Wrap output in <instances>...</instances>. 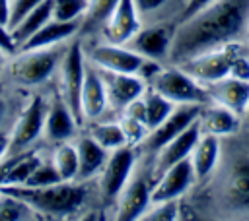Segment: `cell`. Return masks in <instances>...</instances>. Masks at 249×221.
<instances>
[{"label": "cell", "instance_id": "cell-12", "mask_svg": "<svg viewBox=\"0 0 249 221\" xmlns=\"http://www.w3.org/2000/svg\"><path fill=\"white\" fill-rule=\"evenodd\" d=\"M142 27L140 14L134 6V0H119L111 16L101 25L103 37L107 43L126 45Z\"/></svg>", "mask_w": 249, "mask_h": 221}, {"label": "cell", "instance_id": "cell-11", "mask_svg": "<svg viewBox=\"0 0 249 221\" xmlns=\"http://www.w3.org/2000/svg\"><path fill=\"white\" fill-rule=\"evenodd\" d=\"M88 58L93 66H97L101 70L124 72V74H136L142 60H144L130 47L117 45V43H107V41L99 43V45H93L88 50Z\"/></svg>", "mask_w": 249, "mask_h": 221}, {"label": "cell", "instance_id": "cell-34", "mask_svg": "<svg viewBox=\"0 0 249 221\" xmlns=\"http://www.w3.org/2000/svg\"><path fill=\"white\" fill-rule=\"evenodd\" d=\"M56 182H62V178L56 173L53 161L51 163L41 161L35 167V171L29 174V178L25 180V186H49V184H56Z\"/></svg>", "mask_w": 249, "mask_h": 221}, {"label": "cell", "instance_id": "cell-28", "mask_svg": "<svg viewBox=\"0 0 249 221\" xmlns=\"http://www.w3.org/2000/svg\"><path fill=\"white\" fill-rule=\"evenodd\" d=\"M53 165L60 174L62 182L78 180V149L68 142H58V147L53 155Z\"/></svg>", "mask_w": 249, "mask_h": 221}, {"label": "cell", "instance_id": "cell-1", "mask_svg": "<svg viewBox=\"0 0 249 221\" xmlns=\"http://www.w3.org/2000/svg\"><path fill=\"white\" fill-rule=\"evenodd\" d=\"M249 21V0H214L195 16L179 21L167 58L181 64L200 52L241 41Z\"/></svg>", "mask_w": 249, "mask_h": 221}, {"label": "cell", "instance_id": "cell-26", "mask_svg": "<svg viewBox=\"0 0 249 221\" xmlns=\"http://www.w3.org/2000/svg\"><path fill=\"white\" fill-rule=\"evenodd\" d=\"M140 109H142V122L148 126V130H152L175 109V103H171L169 99L148 87L146 93L140 97Z\"/></svg>", "mask_w": 249, "mask_h": 221}, {"label": "cell", "instance_id": "cell-24", "mask_svg": "<svg viewBox=\"0 0 249 221\" xmlns=\"http://www.w3.org/2000/svg\"><path fill=\"white\" fill-rule=\"evenodd\" d=\"M191 163H193V171L196 178H204L208 176L218 159H220V142L218 136H210V134H200L193 153H191Z\"/></svg>", "mask_w": 249, "mask_h": 221}, {"label": "cell", "instance_id": "cell-19", "mask_svg": "<svg viewBox=\"0 0 249 221\" xmlns=\"http://www.w3.org/2000/svg\"><path fill=\"white\" fill-rule=\"evenodd\" d=\"M239 114L230 110L228 107L212 101V105H206L200 109V114L196 118L200 134H210V136H230L235 134L239 128Z\"/></svg>", "mask_w": 249, "mask_h": 221}, {"label": "cell", "instance_id": "cell-25", "mask_svg": "<svg viewBox=\"0 0 249 221\" xmlns=\"http://www.w3.org/2000/svg\"><path fill=\"white\" fill-rule=\"evenodd\" d=\"M49 19H53V0H43L31 12H27L10 31L18 45L25 43L37 29H41Z\"/></svg>", "mask_w": 249, "mask_h": 221}, {"label": "cell", "instance_id": "cell-5", "mask_svg": "<svg viewBox=\"0 0 249 221\" xmlns=\"http://www.w3.org/2000/svg\"><path fill=\"white\" fill-rule=\"evenodd\" d=\"M60 64V54L49 48L21 50L10 64V78L19 85H39Z\"/></svg>", "mask_w": 249, "mask_h": 221}, {"label": "cell", "instance_id": "cell-18", "mask_svg": "<svg viewBox=\"0 0 249 221\" xmlns=\"http://www.w3.org/2000/svg\"><path fill=\"white\" fill-rule=\"evenodd\" d=\"M200 138V128H198V122L195 120L187 130H183L179 136H175L173 140H169L160 151H158V161H156V174L163 173L165 169H169L171 165L183 161V159H189L196 142Z\"/></svg>", "mask_w": 249, "mask_h": 221}, {"label": "cell", "instance_id": "cell-46", "mask_svg": "<svg viewBox=\"0 0 249 221\" xmlns=\"http://www.w3.org/2000/svg\"><path fill=\"white\" fill-rule=\"evenodd\" d=\"M2 60H4V50L0 48V72H2Z\"/></svg>", "mask_w": 249, "mask_h": 221}, {"label": "cell", "instance_id": "cell-40", "mask_svg": "<svg viewBox=\"0 0 249 221\" xmlns=\"http://www.w3.org/2000/svg\"><path fill=\"white\" fill-rule=\"evenodd\" d=\"M167 0H134V6L138 10L140 16H146V14H152L156 10H160Z\"/></svg>", "mask_w": 249, "mask_h": 221}, {"label": "cell", "instance_id": "cell-27", "mask_svg": "<svg viewBox=\"0 0 249 221\" xmlns=\"http://www.w3.org/2000/svg\"><path fill=\"white\" fill-rule=\"evenodd\" d=\"M8 159H10V165H8L4 184H25L29 174L41 163V157L35 151H21V153L12 155Z\"/></svg>", "mask_w": 249, "mask_h": 221}, {"label": "cell", "instance_id": "cell-35", "mask_svg": "<svg viewBox=\"0 0 249 221\" xmlns=\"http://www.w3.org/2000/svg\"><path fill=\"white\" fill-rule=\"evenodd\" d=\"M177 211H179L177 200L152 202V207L146 209L142 219H146V221H173L177 217Z\"/></svg>", "mask_w": 249, "mask_h": 221}, {"label": "cell", "instance_id": "cell-38", "mask_svg": "<svg viewBox=\"0 0 249 221\" xmlns=\"http://www.w3.org/2000/svg\"><path fill=\"white\" fill-rule=\"evenodd\" d=\"M212 2H214V0H187L185 6H183V10H181V17H179V21L189 19L191 16H195L196 12H200L202 8H206V6L212 4Z\"/></svg>", "mask_w": 249, "mask_h": 221}, {"label": "cell", "instance_id": "cell-36", "mask_svg": "<svg viewBox=\"0 0 249 221\" xmlns=\"http://www.w3.org/2000/svg\"><path fill=\"white\" fill-rule=\"evenodd\" d=\"M43 0H14L12 2V8H10V21H8V27L12 29L27 12H31L35 6H39Z\"/></svg>", "mask_w": 249, "mask_h": 221}, {"label": "cell", "instance_id": "cell-23", "mask_svg": "<svg viewBox=\"0 0 249 221\" xmlns=\"http://www.w3.org/2000/svg\"><path fill=\"white\" fill-rule=\"evenodd\" d=\"M80 29L78 21H58V19H49L41 29H37L25 43L19 45L21 50L29 48H49L60 41L70 39L76 31Z\"/></svg>", "mask_w": 249, "mask_h": 221}, {"label": "cell", "instance_id": "cell-7", "mask_svg": "<svg viewBox=\"0 0 249 221\" xmlns=\"http://www.w3.org/2000/svg\"><path fill=\"white\" fill-rule=\"evenodd\" d=\"M47 110L49 105L41 95L31 97L29 105L23 109L19 114L18 122L14 124V130L10 134V143H8V157L18 155L25 151L45 130V120H47Z\"/></svg>", "mask_w": 249, "mask_h": 221}, {"label": "cell", "instance_id": "cell-16", "mask_svg": "<svg viewBox=\"0 0 249 221\" xmlns=\"http://www.w3.org/2000/svg\"><path fill=\"white\" fill-rule=\"evenodd\" d=\"M107 107H109L107 91H105V83L99 74V68L86 62V74H84V83H82V93H80L82 118L97 120L107 110Z\"/></svg>", "mask_w": 249, "mask_h": 221}, {"label": "cell", "instance_id": "cell-31", "mask_svg": "<svg viewBox=\"0 0 249 221\" xmlns=\"http://www.w3.org/2000/svg\"><path fill=\"white\" fill-rule=\"evenodd\" d=\"M31 207L23 202V200H19V198H16V196H12V194H4V192H0V221H19V219H27L29 215H31Z\"/></svg>", "mask_w": 249, "mask_h": 221}, {"label": "cell", "instance_id": "cell-17", "mask_svg": "<svg viewBox=\"0 0 249 221\" xmlns=\"http://www.w3.org/2000/svg\"><path fill=\"white\" fill-rule=\"evenodd\" d=\"M206 91L210 95V101H216L228 107L239 116L247 114V107H249V81L247 79L226 76L218 81L206 83Z\"/></svg>", "mask_w": 249, "mask_h": 221}, {"label": "cell", "instance_id": "cell-20", "mask_svg": "<svg viewBox=\"0 0 249 221\" xmlns=\"http://www.w3.org/2000/svg\"><path fill=\"white\" fill-rule=\"evenodd\" d=\"M76 126H78V120L72 114L70 107L64 103L62 97H54L47 110V120L43 130L45 136L51 142H66L68 138L74 136Z\"/></svg>", "mask_w": 249, "mask_h": 221}, {"label": "cell", "instance_id": "cell-10", "mask_svg": "<svg viewBox=\"0 0 249 221\" xmlns=\"http://www.w3.org/2000/svg\"><path fill=\"white\" fill-rule=\"evenodd\" d=\"M99 74L105 83L107 91V103L113 110H124L132 101L142 97L148 89V83L138 76V74H124V72H111V70H101Z\"/></svg>", "mask_w": 249, "mask_h": 221}, {"label": "cell", "instance_id": "cell-43", "mask_svg": "<svg viewBox=\"0 0 249 221\" xmlns=\"http://www.w3.org/2000/svg\"><path fill=\"white\" fill-rule=\"evenodd\" d=\"M8 165H10V159L0 163V186H4V180H6V173H8Z\"/></svg>", "mask_w": 249, "mask_h": 221}, {"label": "cell", "instance_id": "cell-39", "mask_svg": "<svg viewBox=\"0 0 249 221\" xmlns=\"http://www.w3.org/2000/svg\"><path fill=\"white\" fill-rule=\"evenodd\" d=\"M16 47H18V43L12 37V31L6 29L4 23H0V48L4 52H8V54H14L16 52Z\"/></svg>", "mask_w": 249, "mask_h": 221}, {"label": "cell", "instance_id": "cell-3", "mask_svg": "<svg viewBox=\"0 0 249 221\" xmlns=\"http://www.w3.org/2000/svg\"><path fill=\"white\" fill-rule=\"evenodd\" d=\"M247 52V47L241 45V41H233V43H226L222 47L210 48L206 52H200L177 66H181L187 74H191L195 79H198L202 85L218 81L226 76H230L233 62Z\"/></svg>", "mask_w": 249, "mask_h": 221}, {"label": "cell", "instance_id": "cell-29", "mask_svg": "<svg viewBox=\"0 0 249 221\" xmlns=\"http://www.w3.org/2000/svg\"><path fill=\"white\" fill-rule=\"evenodd\" d=\"M89 136L107 151H113L121 145H128L119 122H95L89 128Z\"/></svg>", "mask_w": 249, "mask_h": 221}, {"label": "cell", "instance_id": "cell-13", "mask_svg": "<svg viewBox=\"0 0 249 221\" xmlns=\"http://www.w3.org/2000/svg\"><path fill=\"white\" fill-rule=\"evenodd\" d=\"M158 182L152 186V202H163V200H179L191 184L196 180L191 159H183L163 173L158 174Z\"/></svg>", "mask_w": 249, "mask_h": 221}, {"label": "cell", "instance_id": "cell-47", "mask_svg": "<svg viewBox=\"0 0 249 221\" xmlns=\"http://www.w3.org/2000/svg\"><path fill=\"white\" fill-rule=\"evenodd\" d=\"M245 116H247V118H249V107H247V114H245Z\"/></svg>", "mask_w": 249, "mask_h": 221}, {"label": "cell", "instance_id": "cell-45", "mask_svg": "<svg viewBox=\"0 0 249 221\" xmlns=\"http://www.w3.org/2000/svg\"><path fill=\"white\" fill-rule=\"evenodd\" d=\"M245 47H247V52H249V21H247V31H245Z\"/></svg>", "mask_w": 249, "mask_h": 221}, {"label": "cell", "instance_id": "cell-21", "mask_svg": "<svg viewBox=\"0 0 249 221\" xmlns=\"http://www.w3.org/2000/svg\"><path fill=\"white\" fill-rule=\"evenodd\" d=\"M224 194L231 207H249V157H239L231 163V169L226 176Z\"/></svg>", "mask_w": 249, "mask_h": 221}, {"label": "cell", "instance_id": "cell-6", "mask_svg": "<svg viewBox=\"0 0 249 221\" xmlns=\"http://www.w3.org/2000/svg\"><path fill=\"white\" fill-rule=\"evenodd\" d=\"M86 74V54L80 41H74L64 56L60 58V97L70 107L78 124H82V109H80V93Z\"/></svg>", "mask_w": 249, "mask_h": 221}, {"label": "cell", "instance_id": "cell-14", "mask_svg": "<svg viewBox=\"0 0 249 221\" xmlns=\"http://www.w3.org/2000/svg\"><path fill=\"white\" fill-rule=\"evenodd\" d=\"M152 204V186L144 176H130L117 198V219H142Z\"/></svg>", "mask_w": 249, "mask_h": 221}, {"label": "cell", "instance_id": "cell-22", "mask_svg": "<svg viewBox=\"0 0 249 221\" xmlns=\"http://www.w3.org/2000/svg\"><path fill=\"white\" fill-rule=\"evenodd\" d=\"M76 149H78V180L86 182L88 178L101 173L109 157V151L101 147L91 136H82L76 142Z\"/></svg>", "mask_w": 249, "mask_h": 221}, {"label": "cell", "instance_id": "cell-37", "mask_svg": "<svg viewBox=\"0 0 249 221\" xmlns=\"http://www.w3.org/2000/svg\"><path fill=\"white\" fill-rule=\"evenodd\" d=\"M161 68H163V66L160 64V60H154V58H144L136 74H138V76H140V78H142V79H144V81L150 85V83H152V79L158 76V72H160Z\"/></svg>", "mask_w": 249, "mask_h": 221}, {"label": "cell", "instance_id": "cell-4", "mask_svg": "<svg viewBox=\"0 0 249 221\" xmlns=\"http://www.w3.org/2000/svg\"><path fill=\"white\" fill-rule=\"evenodd\" d=\"M148 87L175 105H204L210 101L206 85H202L177 64L161 68Z\"/></svg>", "mask_w": 249, "mask_h": 221}, {"label": "cell", "instance_id": "cell-44", "mask_svg": "<svg viewBox=\"0 0 249 221\" xmlns=\"http://www.w3.org/2000/svg\"><path fill=\"white\" fill-rule=\"evenodd\" d=\"M4 114H6V103L0 99V122H2V118H4Z\"/></svg>", "mask_w": 249, "mask_h": 221}, {"label": "cell", "instance_id": "cell-33", "mask_svg": "<svg viewBox=\"0 0 249 221\" xmlns=\"http://www.w3.org/2000/svg\"><path fill=\"white\" fill-rule=\"evenodd\" d=\"M119 124H121V128L124 132L126 143L132 145V147H138L144 142V138L148 136V132H150L144 122H140L138 118H134V116H130L126 112H123V116L119 118Z\"/></svg>", "mask_w": 249, "mask_h": 221}, {"label": "cell", "instance_id": "cell-8", "mask_svg": "<svg viewBox=\"0 0 249 221\" xmlns=\"http://www.w3.org/2000/svg\"><path fill=\"white\" fill-rule=\"evenodd\" d=\"M136 163V151L132 145H121L109 151V157L101 169L99 190L103 200H117L128 178L132 176V169Z\"/></svg>", "mask_w": 249, "mask_h": 221}, {"label": "cell", "instance_id": "cell-30", "mask_svg": "<svg viewBox=\"0 0 249 221\" xmlns=\"http://www.w3.org/2000/svg\"><path fill=\"white\" fill-rule=\"evenodd\" d=\"M117 4L119 0H88V12L84 14L82 29L91 31L95 27H101Z\"/></svg>", "mask_w": 249, "mask_h": 221}, {"label": "cell", "instance_id": "cell-9", "mask_svg": "<svg viewBox=\"0 0 249 221\" xmlns=\"http://www.w3.org/2000/svg\"><path fill=\"white\" fill-rule=\"evenodd\" d=\"M202 105H175V109L156 126L148 132L144 142L138 145L140 151H160L169 140L179 136L183 130H187L200 114Z\"/></svg>", "mask_w": 249, "mask_h": 221}, {"label": "cell", "instance_id": "cell-15", "mask_svg": "<svg viewBox=\"0 0 249 221\" xmlns=\"http://www.w3.org/2000/svg\"><path fill=\"white\" fill-rule=\"evenodd\" d=\"M175 29H177V25L140 27V31L126 43V47H130L142 58H154V60L167 58Z\"/></svg>", "mask_w": 249, "mask_h": 221}, {"label": "cell", "instance_id": "cell-32", "mask_svg": "<svg viewBox=\"0 0 249 221\" xmlns=\"http://www.w3.org/2000/svg\"><path fill=\"white\" fill-rule=\"evenodd\" d=\"M88 12V0H53V19L78 21Z\"/></svg>", "mask_w": 249, "mask_h": 221}, {"label": "cell", "instance_id": "cell-41", "mask_svg": "<svg viewBox=\"0 0 249 221\" xmlns=\"http://www.w3.org/2000/svg\"><path fill=\"white\" fill-rule=\"evenodd\" d=\"M10 8H12L10 0H0V23L4 25H8L10 21Z\"/></svg>", "mask_w": 249, "mask_h": 221}, {"label": "cell", "instance_id": "cell-2", "mask_svg": "<svg viewBox=\"0 0 249 221\" xmlns=\"http://www.w3.org/2000/svg\"><path fill=\"white\" fill-rule=\"evenodd\" d=\"M0 192L12 194L23 200L33 211L49 217H66L76 213L88 196V188L82 180L56 182L49 186H25V184H4Z\"/></svg>", "mask_w": 249, "mask_h": 221}, {"label": "cell", "instance_id": "cell-42", "mask_svg": "<svg viewBox=\"0 0 249 221\" xmlns=\"http://www.w3.org/2000/svg\"><path fill=\"white\" fill-rule=\"evenodd\" d=\"M8 143H10V138L0 132V161H2V157L8 153Z\"/></svg>", "mask_w": 249, "mask_h": 221}]
</instances>
